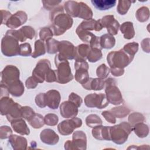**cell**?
<instances>
[{
    "instance_id": "30",
    "label": "cell",
    "mask_w": 150,
    "mask_h": 150,
    "mask_svg": "<svg viewBox=\"0 0 150 150\" xmlns=\"http://www.w3.org/2000/svg\"><path fill=\"white\" fill-rule=\"evenodd\" d=\"M46 52V48L45 44L41 40H38L35 43V50L34 52L32 54V57L36 58L40 55H43Z\"/></svg>"
},
{
    "instance_id": "7",
    "label": "cell",
    "mask_w": 150,
    "mask_h": 150,
    "mask_svg": "<svg viewBox=\"0 0 150 150\" xmlns=\"http://www.w3.org/2000/svg\"><path fill=\"white\" fill-rule=\"evenodd\" d=\"M19 80V70L12 65L6 66L1 72V84L8 87Z\"/></svg>"
},
{
    "instance_id": "18",
    "label": "cell",
    "mask_w": 150,
    "mask_h": 150,
    "mask_svg": "<svg viewBox=\"0 0 150 150\" xmlns=\"http://www.w3.org/2000/svg\"><path fill=\"white\" fill-rule=\"evenodd\" d=\"M41 141L47 145H54L56 144L59 139V137L54 131L51 129H45L43 130L40 135Z\"/></svg>"
},
{
    "instance_id": "41",
    "label": "cell",
    "mask_w": 150,
    "mask_h": 150,
    "mask_svg": "<svg viewBox=\"0 0 150 150\" xmlns=\"http://www.w3.org/2000/svg\"><path fill=\"white\" fill-rule=\"evenodd\" d=\"M53 36V32L52 29L49 28H43L42 29L39 33V36L41 40H47L51 38Z\"/></svg>"
},
{
    "instance_id": "21",
    "label": "cell",
    "mask_w": 150,
    "mask_h": 150,
    "mask_svg": "<svg viewBox=\"0 0 150 150\" xmlns=\"http://www.w3.org/2000/svg\"><path fill=\"white\" fill-rule=\"evenodd\" d=\"M104 84L105 81L101 79L89 78L88 81L82 85L83 87L87 90H100L103 88Z\"/></svg>"
},
{
    "instance_id": "10",
    "label": "cell",
    "mask_w": 150,
    "mask_h": 150,
    "mask_svg": "<svg viewBox=\"0 0 150 150\" xmlns=\"http://www.w3.org/2000/svg\"><path fill=\"white\" fill-rule=\"evenodd\" d=\"M82 124V121L78 118H72L71 120L63 121L58 125L57 129L60 134L63 135H67L71 134L74 129L80 127Z\"/></svg>"
},
{
    "instance_id": "49",
    "label": "cell",
    "mask_w": 150,
    "mask_h": 150,
    "mask_svg": "<svg viewBox=\"0 0 150 150\" xmlns=\"http://www.w3.org/2000/svg\"><path fill=\"white\" fill-rule=\"evenodd\" d=\"M102 115L104 117L105 120L108 121L110 123L114 124L116 120L114 116V115L112 114V112L108 111H105L102 112Z\"/></svg>"
},
{
    "instance_id": "16",
    "label": "cell",
    "mask_w": 150,
    "mask_h": 150,
    "mask_svg": "<svg viewBox=\"0 0 150 150\" xmlns=\"http://www.w3.org/2000/svg\"><path fill=\"white\" fill-rule=\"evenodd\" d=\"M46 105L50 108L57 109L60 101V95L59 91L55 90L48 91L45 94Z\"/></svg>"
},
{
    "instance_id": "35",
    "label": "cell",
    "mask_w": 150,
    "mask_h": 150,
    "mask_svg": "<svg viewBox=\"0 0 150 150\" xmlns=\"http://www.w3.org/2000/svg\"><path fill=\"white\" fill-rule=\"evenodd\" d=\"M112 114L118 118H124L126 116L129 112V110L124 107H114L111 110Z\"/></svg>"
},
{
    "instance_id": "2",
    "label": "cell",
    "mask_w": 150,
    "mask_h": 150,
    "mask_svg": "<svg viewBox=\"0 0 150 150\" xmlns=\"http://www.w3.org/2000/svg\"><path fill=\"white\" fill-rule=\"evenodd\" d=\"M51 21L53 22L52 26V30L54 35H60L70 29L73 24L72 19L67 15L64 13L52 14Z\"/></svg>"
},
{
    "instance_id": "1",
    "label": "cell",
    "mask_w": 150,
    "mask_h": 150,
    "mask_svg": "<svg viewBox=\"0 0 150 150\" xmlns=\"http://www.w3.org/2000/svg\"><path fill=\"white\" fill-rule=\"evenodd\" d=\"M55 64L57 68V70H55L57 82L64 84L69 82L73 79L69 63L66 59L62 58L58 54L55 57Z\"/></svg>"
},
{
    "instance_id": "24",
    "label": "cell",
    "mask_w": 150,
    "mask_h": 150,
    "mask_svg": "<svg viewBox=\"0 0 150 150\" xmlns=\"http://www.w3.org/2000/svg\"><path fill=\"white\" fill-rule=\"evenodd\" d=\"M90 50V46L87 45L81 44L79 45L76 49V55H75L76 60H86V59L87 58Z\"/></svg>"
},
{
    "instance_id": "11",
    "label": "cell",
    "mask_w": 150,
    "mask_h": 150,
    "mask_svg": "<svg viewBox=\"0 0 150 150\" xmlns=\"http://www.w3.org/2000/svg\"><path fill=\"white\" fill-rule=\"evenodd\" d=\"M74 65L76 70L75 74L76 81L82 84L86 83L89 79L88 63L84 60H76Z\"/></svg>"
},
{
    "instance_id": "13",
    "label": "cell",
    "mask_w": 150,
    "mask_h": 150,
    "mask_svg": "<svg viewBox=\"0 0 150 150\" xmlns=\"http://www.w3.org/2000/svg\"><path fill=\"white\" fill-rule=\"evenodd\" d=\"M59 55L64 59H73L75 58L76 48L72 43L68 41L59 42L58 46Z\"/></svg>"
},
{
    "instance_id": "40",
    "label": "cell",
    "mask_w": 150,
    "mask_h": 150,
    "mask_svg": "<svg viewBox=\"0 0 150 150\" xmlns=\"http://www.w3.org/2000/svg\"><path fill=\"white\" fill-rule=\"evenodd\" d=\"M58 117L54 114H48L44 118L45 124L48 125H55L58 122Z\"/></svg>"
},
{
    "instance_id": "8",
    "label": "cell",
    "mask_w": 150,
    "mask_h": 150,
    "mask_svg": "<svg viewBox=\"0 0 150 150\" xmlns=\"http://www.w3.org/2000/svg\"><path fill=\"white\" fill-rule=\"evenodd\" d=\"M114 80L110 79L105 81L107 83L105 93L108 101L112 104L117 105L122 102V97L120 91L114 84Z\"/></svg>"
},
{
    "instance_id": "23",
    "label": "cell",
    "mask_w": 150,
    "mask_h": 150,
    "mask_svg": "<svg viewBox=\"0 0 150 150\" xmlns=\"http://www.w3.org/2000/svg\"><path fill=\"white\" fill-rule=\"evenodd\" d=\"M7 88L9 93L15 97L21 96L24 92V86L19 80L10 84Z\"/></svg>"
},
{
    "instance_id": "34",
    "label": "cell",
    "mask_w": 150,
    "mask_h": 150,
    "mask_svg": "<svg viewBox=\"0 0 150 150\" xmlns=\"http://www.w3.org/2000/svg\"><path fill=\"white\" fill-rule=\"evenodd\" d=\"M86 124L90 127H95L98 125H101L102 121L100 118L95 114H91L88 115L86 120Z\"/></svg>"
},
{
    "instance_id": "31",
    "label": "cell",
    "mask_w": 150,
    "mask_h": 150,
    "mask_svg": "<svg viewBox=\"0 0 150 150\" xmlns=\"http://www.w3.org/2000/svg\"><path fill=\"white\" fill-rule=\"evenodd\" d=\"M28 122L29 124L35 128H39L45 124L43 117L39 114H35L33 117Z\"/></svg>"
},
{
    "instance_id": "51",
    "label": "cell",
    "mask_w": 150,
    "mask_h": 150,
    "mask_svg": "<svg viewBox=\"0 0 150 150\" xmlns=\"http://www.w3.org/2000/svg\"><path fill=\"white\" fill-rule=\"evenodd\" d=\"M4 12H2V11H1L2 12V24H6L8 21L9 20V19L10 18V17L11 16V14L10 12H8V11H3Z\"/></svg>"
},
{
    "instance_id": "32",
    "label": "cell",
    "mask_w": 150,
    "mask_h": 150,
    "mask_svg": "<svg viewBox=\"0 0 150 150\" xmlns=\"http://www.w3.org/2000/svg\"><path fill=\"white\" fill-rule=\"evenodd\" d=\"M59 42L54 39L50 38L46 40V49L47 53L50 54L56 53L58 52V46Z\"/></svg>"
},
{
    "instance_id": "47",
    "label": "cell",
    "mask_w": 150,
    "mask_h": 150,
    "mask_svg": "<svg viewBox=\"0 0 150 150\" xmlns=\"http://www.w3.org/2000/svg\"><path fill=\"white\" fill-rule=\"evenodd\" d=\"M56 74L55 70L49 69L45 76V80L47 82L56 81Z\"/></svg>"
},
{
    "instance_id": "15",
    "label": "cell",
    "mask_w": 150,
    "mask_h": 150,
    "mask_svg": "<svg viewBox=\"0 0 150 150\" xmlns=\"http://www.w3.org/2000/svg\"><path fill=\"white\" fill-rule=\"evenodd\" d=\"M60 114L64 118H74L78 112V107L72 102L68 101L63 102L60 108Z\"/></svg>"
},
{
    "instance_id": "45",
    "label": "cell",
    "mask_w": 150,
    "mask_h": 150,
    "mask_svg": "<svg viewBox=\"0 0 150 150\" xmlns=\"http://www.w3.org/2000/svg\"><path fill=\"white\" fill-rule=\"evenodd\" d=\"M36 104L40 108H44L46 105V100H45V93H40L37 95L35 98Z\"/></svg>"
},
{
    "instance_id": "36",
    "label": "cell",
    "mask_w": 150,
    "mask_h": 150,
    "mask_svg": "<svg viewBox=\"0 0 150 150\" xmlns=\"http://www.w3.org/2000/svg\"><path fill=\"white\" fill-rule=\"evenodd\" d=\"M129 55L134 57V54L137 53L138 49V44L137 43H130L125 45L122 49Z\"/></svg>"
},
{
    "instance_id": "27",
    "label": "cell",
    "mask_w": 150,
    "mask_h": 150,
    "mask_svg": "<svg viewBox=\"0 0 150 150\" xmlns=\"http://www.w3.org/2000/svg\"><path fill=\"white\" fill-rule=\"evenodd\" d=\"M100 46L101 48L111 49L115 43V38L110 34H105L100 38Z\"/></svg>"
},
{
    "instance_id": "20",
    "label": "cell",
    "mask_w": 150,
    "mask_h": 150,
    "mask_svg": "<svg viewBox=\"0 0 150 150\" xmlns=\"http://www.w3.org/2000/svg\"><path fill=\"white\" fill-rule=\"evenodd\" d=\"M13 130L21 135H29L30 130L26 122L21 118L13 120L11 122Z\"/></svg>"
},
{
    "instance_id": "22",
    "label": "cell",
    "mask_w": 150,
    "mask_h": 150,
    "mask_svg": "<svg viewBox=\"0 0 150 150\" xmlns=\"http://www.w3.org/2000/svg\"><path fill=\"white\" fill-rule=\"evenodd\" d=\"M22 117V107L18 103H15L6 114V118L9 121L11 122L13 120L21 118Z\"/></svg>"
},
{
    "instance_id": "38",
    "label": "cell",
    "mask_w": 150,
    "mask_h": 150,
    "mask_svg": "<svg viewBox=\"0 0 150 150\" xmlns=\"http://www.w3.org/2000/svg\"><path fill=\"white\" fill-rule=\"evenodd\" d=\"M97 75L100 79H104L107 77L110 73V69L105 64L100 65L97 69Z\"/></svg>"
},
{
    "instance_id": "52",
    "label": "cell",
    "mask_w": 150,
    "mask_h": 150,
    "mask_svg": "<svg viewBox=\"0 0 150 150\" xmlns=\"http://www.w3.org/2000/svg\"><path fill=\"white\" fill-rule=\"evenodd\" d=\"M111 71L113 76H120L123 74L124 71L123 69L119 68H111Z\"/></svg>"
},
{
    "instance_id": "17",
    "label": "cell",
    "mask_w": 150,
    "mask_h": 150,
    "mask_svg": "<svg viewBox=\"0 0 150 150\" xmlns=\"http://www.w3.org/2000/svg\"><path fill=\"white\" fill-rule=\"evenodd\" d=\"M26 20L27 16L26 13L24 12L19 11L11 15L6 25L10 28H16L24 23Z\"/></svg>"
},
{
    "instance_id": "46",
    "label": "cell",
    "mask_w": 150,
    "mask_h": 150,
    "mask_svg": "<svg viewBox=\"0 0 150 150\" xmlns=\"http://www.w3.org/2000/svg\"><path fill=\"white\" fill-rule=\"evenodd\" d=\"M69 100L70 101L73 103L77 107H79L82 103L81 98L76 94V93H71L69 97Z\"/></svg>"
},
{
    "instance_id": "37",
    "label": "cell",
    "mask_w": 150,
    "mask_h": 150,
    "mask_svg": "<svg viewBox=\"0 0 150 150\" xmlns=\"http://www.w3.org/2000/svg\"><path fill=\"white\" fill-rule=\"evenodd\" d=\"M19 30H21L23 36H24V38L26 39L27 38L32 39L35 36V30L30 26H23L22 28H21Z\"/></svg>"
},
{
    "instance_id": "43",
    "label": "cell",
    "mask_w": 150,
    "mask_h": 150,
    "mask_svg": "<svg viewBox=\"0 0 150 150\" xmlns=\"http://www.w3.org/2000/svg\"><path fill=\"white\" fill-rule=\"evenodd\" d=\"M144 120V118L142 115L139 113H133L129 115L128 118V121L132 125L141 122L139 121H142Z\"/></svg>"
},
{
    "instance_id": "25",
    "label": "cell",
    "mask_w": 150,
    "mask_h": 150,
    "mask_svg": "<svg viewBox=\"0 0 150 150\" xmlns=\"http://www.w3.org/2000/svg\"><path fill=\"white\" fill-rule=\"evenodd\" d=\"M15 104V102L8 97H4L1 98L0 108L1 115H6L11 108Z\"/></svg>"
},
{
    "instance_id": "26",
    "label": "cell",
    "mask_w": 150,
    "mask_h": 150,
    "mask_svg": "<svg viewBox=\"0 0 150 150\" xmlns=\"http://www.w3.org/2000/svg\"><path fill=\"white\" fill-rule=\"evenodd\" d=\"M121 32L124 34V37L125 39H132L135 35V32L132 22H124L120 28Z\"/></svg>"
},
{
    "instance_id": "28",
    "label": "cell",
    "mask_w": 150,
    "mask_h": 150,
    "mask_svg": "<svg viewBox=\"0 0 150 150\" xmlns=\"http://www.w3.org/2000/svg\"><path fill=\"white\" fill-rule=\"evenodd\" d=\"M91 3L99 10H107L114 6L116 1H91Z\"/></svg>"
},
{
    "instance_id": "44",
    "label": "cell",
    "mask_w": 150,
    "mask_h": 150,
    "mask_svg": "<svg viewBox=\"0 0 150 150\" xmlns=\"http://www.w3.org/2000/svg\"><path fill=\"white\" fill-rule=\"evenodd\" d=\"M1 139H6L9 138L12 135V131L8 126H2L1 127Z\"/></svg>"
},
{
    "instance_id": "14",
    "label": "cell",
    "mask_w": 150,
    "mask_h": 150,
    "mask_svg": "<svg viewBox=\"0 0 150 150\" xmlns=\"http://www.w3.org/2000/svg\"><path fill=\"white\" fill-rule=\"evenodd\" d=\"M98 21L102 28H107L109 34L111 35L117 34L120 25L118 22L114 19L113 15L105 16Z\"/></svg>"
},
{
    "instance_id": "48",
    "label": "cell",
    "mask_w": 150,
    "mask_h": 150,
    "mask_svg": "<svg viewBox=\"0 0 150 150\" xmlns=\"http://www.w3.org/2000/svg\"><path fill=\"white\" fill-rule=\"evenodd\" d=\"M38 82L36 81V80L33 78V76L29 77L25 82L26 87L28 88H35L38 85Z\"/></svg>"
},
{
    "instance_id": "39",
    "label": "cell",
    "mask_w": 150,
    "mask_h": 150,
    "mask_svg": "<svg viewBox=\"0 0 150 150\" xmlns=\"http://www.w3.org/2000/svg\"><path fill=\"white\" fill-rule=\"evenodd\" d=\"M32 49L29 43H25L19 45V54L23 56H28L31 54Z\"/></svg>"
},
{
    "instance_id": "33",
    "label": "cell",
    "mask_w": 150,
    "mask_h": 150,
    "mask_svg": "<svg viewBox=\"0 0 150 150\" xmlns=\"http://www.w3.org/2000/svg\"><path fill=\"white\" fill-rule=\"evenodd\" d=\"M102 57V53L100 49L97 48H91L87 59L90 62H96L97 60H100Z\"/></svg>"
},
{
    "instance_id": "29",
    "label": "cell",
    "mask_w": 150,
    "mask_h": 150,
    "mask_svg": "<svg viewBox=\"0 0 150 150\" xmlns=\"http://www.w3.org/2000/svg\"><path fill=\"white\" fill-rule=\"evenodd\" d=\"M134 131L138 137L144 138L148 135L149 129L146 125L139 122L135 125L134 127Z\"/></svg>"
},
{
    "instance_id": "50",
    "label": "cell",
    "mask_w": 150,
    "mask_h": 150,
    "mask_svg": "<svg viewBox=\"0 0 150 150\" xmlns=\"http://www.w3.org/2000/svg\"><path fill=\"white\" fill-rule=\"evenodd\" d=\"M139 9V10H138V12H139L140 13H141L142 14L141 15L137 14L136 16H137V18L138 20L139 21H140V22H144V21L148 20V17H149V13H148V14L145 13V8H144V11L142 10L141 8H140Z\"/></svg>"
},
{
    "instance_id": "19",
    "label": "cell",
    "mask_w": 150,
    "mask_h": 150,
    "mask_svg": "<svg viewBox=\"0 0 150 150\" xmlns=\"http://www.w3.org/2000/svg\"><path fill=\"white\" fill-rule=\"evenodd\" d=\"M9 142L12 148L15 150L26 149L27 148V140L23 137L11 135L9 138Z\"/></svg>"
},
{
    "instance_id": "42",
    "label": "cell",
    "mask_w": 150,
    "mask_h": 150,
    "mask_svg": "<svg viewBox=\"0 0 150 150\" xmlns=\"http://www.w3.org/2000/svg\"><path fill=\"white\" fill-rule=\"evenodd\" d=\"M22 115L23 118L29 121L33 117L35 112L30 107L26 106L22 107Z\"/></svg>"
},
{
    "instance_id": "12",
    "label": "cell",
    "mask_w": 150,
    "mask_h": 150,
    "mask_svg": "<svg viewBox=\"0 0 150 150\" xmlns=\"http://www.w3.org/2000/svg\"><path fill=\"white\" fill-rule=\"evenodd\" d=\"M50 69V63L48 60H40L34 69L32 76L38 83H43L45 80V76Z\"/></svg>"
},
{
    "instance_id": "4",
    "label": "cell",
    "mask_w": 150,
    "mask_h": 150,
    "mask_svg": "<svg viewBox=\"0 0 150 150\" xmlns=\"http://www.w3.org/2000/svg\"><path fill=\"white\" fill-rule=\"evenodd\" d=\"M132 128L127 122H122L118 125L110 127V138L114 143L120 145L124 144L127 139L128 135L131 133Z\"/></svg>"
},
{
    "instance_id": "5",
    "label": "cell",
    "mask_w": 150,
    "mask_h": 150,
    "mask_svg": "<svg viewBox=\"0 0 150 150\" xmlns=\"http://www.w3.org/2000/svg\"><path fill=\"white\" fill-rule=\"evenodd\" d=\"M1 51L5 56L8 57L19 54L18 40L12 36L5 35L2 39Z\"/></svg>"
},
{
    "instance_id": "9",
    "label": "cell",
    "mask_w": 150,
    "mask_h": 150,
    "mask_svg": "<svg viewBox=\"0 0 150 150\" xmlns=\"http://www.w3.org/2000/svg\"><path fill=\"white\" fill-rule=\"evenodd\" d=\"M84 102L86 105L88 107H97V108H104L108 105V101L104 94H91L87 95Z\"/></svg>"
},
{
    "instance_id": "3",
    "label": "cell",
    "mask_w": 150,
    "mask_h": 150,
    "mask_svg": "<svg viewBox=\"0 0 150 150\" xmlns=\"http://www.w3.org/2000/svg\"><path fill=\"white\" fill-rule=\"evenodd\" d=\"M107 62L111 68L123 69L127 66L133 59L123 49L110 52L107 56Z\"/></svg>"
},
{
    "instance_id": "6",
    "label": "cell",
    "mask_w": 150,
    "mask_h": 150,
    "mask_svg": "<svg viewBox=\"0 0 150 150\" xmlns=\"http://www.w3.org/2000/svg\"><path fill=\"white\" fill-rule=\"evenodd\" d=\"M87 138L85 133L81 131H76L73 135V140L64 144L65 149H86Z\"/></svg>"
}]
</instances>
